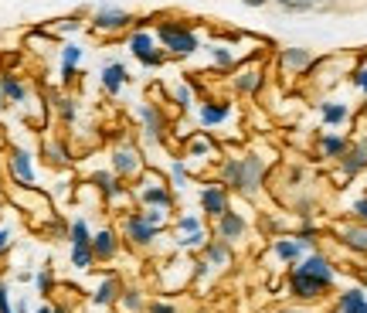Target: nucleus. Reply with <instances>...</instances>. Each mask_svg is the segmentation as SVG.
Here are the masks:
<instances>
[{
    "instance_id": "obj_1",
    "label": "nucleus",
    "mask_w": 367,
    "mask_h": 313,
    "mask_svg": "<svg viewBox=\"0 0 367 313\" xmlns=\"http://www.w3.org/2000/svg\"><path fill=\"white\" fill-rule=\"evenodd\" d=\"M262 177H266V164H262V156H232V160H225V167H221V180L238 191V195H255L259 188H262Z\"/></svg>"
},
{
    "instance_id": "obj_29",
    "label": "nucleus",
    "mask_w": 367,
    "mask_h": 313,
    "mask_svg": "<svg viewBox=\"0 0 367 313\" xmlns=\"http://www.w3.org/2000/svg\"><path fill=\"white\" fill-rule=\"evenodd\" d=\"M130 48H133V55L139 59L147 48H154V38H150V35H133V38H130Z\"/></svg>"
},
{
    "instance_id": "obj_18",
    "label": "nucleus",
    "mask_w": 367,
    "mask_h": 313,
    "mask_svg": "<svg viewBox=\"0 0 367 313\" xmlns=\"http://www.w3.org/2000/svg\"><path fill=\"white\" fill-rule=\"evenodd\" d=\"M344 242H347L350 249H357V252H367V228H357V225H347L344 228Z\"/></svg>"
},
{
    "instance_id": "obj_21",
    "label": "nucleus",
    "mask_w": 367,
    "mask_h": 313,
    "mask_svg": "<svg viewBox=\"0 0 367 313\" xmlns=\"http://www.w3.org/2000/svg\"><path fill=\"white\" fill-rule=\"evenodd\" d=\"M320 150H323V156H344V154H347V140L323 137V140H320Z\"/></svg>"
},
{
    "instance_id": "obj_25",
    "label": "nucleus",
    "mask_w": 367,
    "mask_h": 313,
    "mask_svg": "<svg viewBox=\"0 0 367 313\" xmlns=\"http://www.w3.org/2000/svg\"><path fill=\"white\" fill-rule=\"evenodd\" d=\"M143 119H147V133H150V137H160V133H163V119L156 116L150 106H143Z\"/></svg>"
},
{
    "instance_id": "obj_16",
    "label": "nucleus",
    "mask_w": 367,
    "mask_h": 313,
    "mask_svg": "<svg viewBox=\"0 0 367 313\" xmlns=\"http://www.w3.org/2000/svg\"><path fill=\"white\" fill-rule=\"evenodd\" d=\"M262 85V72L259 68H245V72H238V78H235V89L238 92H255Z\"/></svg>"
},
{
    "instance_id": "obj_6",
    "label": "nucleus",
    "mask_w": 367,
    "mask_h": 313,
    "mask_svg": "<svg viewBox=\"0 0 367 313\" xmlns=\"http://www.w3.org/2000/svg\"><path fill=\"white\" fill-rule=\"evenodd\" d=\"M123 232H126V242H133V245H147V242H154L156 228L143 215H130L126 218V225H123Z\"/></svg>"
},
{
    "instance_id": "obj_38",
    "label": "nucleus",
    "mask_w": 367,
    "mask_h": 313,
    "mask_svg": "<svg viewBox=\"0 0 367 313\" xmlns=\"http://www.w3.org/2000/svg\"><path fill=\"white\" fill-rule=\"evenodd\" d=\"M354 82H357L361 89H367V72H357V75H354Z\"/></svg>"
},
{
    "instance_id": "obj_41",
    "label": "nucleus",
    "mask_w": 367,
    "mask_h": 313,
    "mask_svg": "<svg viewBox=\"0 0 367 313\" xmlns=\"http://www.w3.org/2000/svg\"><path fill=\"white\" fill-rule=\"evenodd\" d=\"M4 245H7V235L0 232V252H4Z\"/></svg>"
},
{
    "instance_id": "obj_2",
    "label": "nucleus",
    "mask_w": 367,
    "mask_h": 313,
    "mask_svg": "<svg viewBox=\"0 0 367 313\" xmlns=\"http://www.w3.org/2000/svg\"><path fill=\"white\" fill-rule=\"evenodd\" d=\"M156 38H160V44H163L167 51H174V55H191L194 48H197V38H194L191 27L174 24V20L160 24V27H156Z\"/></svg>"
},
{
    "instance_id": "obj_9",
    "label": "nucleus",
    "mask_w": 367,
    "mask_h": 313,
    "mask_svg": "<svg viewBox=\"0 0 367 313\" xmlns=\"http://www.w3.org/2000/svg\"><path fill=\"white\" fill-rule=\"evenodd\" d=\"M344 160V171H347V177H354V174H361L367 167V140L364 143H357V147H347V154L340 156Z\"/></svg>"
},
{
    "instance_id": "obj_39",
    "label": "nucleus",
    "mask_w": 367,
    "mask_h": 313,
    "mask_svg": "<svg viewBox=\"0 0 367 313\" xmlns=\"http://www.w3.org/2000/svg\"><path fill=\"white\" fill-rule=\"evenodd\" d=\"M0 313H11V307H7V296H4V286H0Z\"/></svg>"
},
{
    "instance_id": "obj_19",
    "label": "nucleus",
    "mask_w": 367,
    "mask_h": 313,
    "mask_svg": "<svg viewBox=\"0 0 367 313\" xmlns=\"http://www.w3.org/2000/svg\"><path fill=\"white\" fill-rule=\"evenodd\" d=\"M72 262H75L78 269H92V262H96L92 242H89V245H72Z\"/></svg>"
},
{
    "instance_id": "obj_14",
    "label": "nucleus",
    "mask_w": 367,
    "mask_h": 313,
    "mask_svg": "<svg viewBox=\"0 0 367 313\" xmlns=\"http://www.w3.org/2000/svg\"><path fill=\"white\" fill-rule=\"evenodd\" d=\"M123 82H130V75H126V68H123V65H109V68L102 72V85H106V92H109V96H116L119 89H123Z\"/></svg>"
},
{
    "instance_id": "obj_23",
    "label": "nucleus",
    "mask_w": 367,
    "mask_h": 313,
    "mask_svg": "<svg viewBox=\"0 0 367 313\" xmlns=\"http://www.w3.org/2000/svg\"><path fill=\"white\" fill-rule=\"evenodd\" d=\"M275 7L290 11V14H303V11H313L316 0H275Z\"/></svg>"
},
{
    "instance_id": "obj_36",
    "label": "nucleus",
    "mask_w": 367,
    "mask_h": 313,
    "mask_svg": "<svg viewBox=\"0 0 367 313\" xmlns=\"http://www.w3.org/2000/svg\"><path fill=\"white\" fill-rule=\"evenodd\" d=\"M330 7H337V0H316L313 11H330Z\"/></svg>"
},
{
    "instance_id": "obj_22",
    "label": "nucleus",
    "mask_w": 367,
    "mask_h": 313,
    "mask_svg": "<svg viewBox=\"0 0 367 313\" xmlns=\"http://www.w3.org/2000/svg\"><path fill=\"white\" fill-rule=\"evenodd\" d=\"M14 177H18L20 184H31V180H35V174H31V160H27V154H14Z\"/></svg>"
},
{
    "instance_id": "obj_3",
    "label": "nucleus",
    "mask_w": 367,
    "mask_h": 313,
    "mask_svg": "<svg viewBox=\"0 0 367 313\" xmlns=\"http://www.w3.org/2000/svg\"><path fill=\"white\" fill-rule=\"evenodd\" d=\"M290 290H292V296H299V300H316V296H323L327 283H320L316 276L303 273V269L296 266V269H292V276H290Z\"/></svg>"
},
{
    "instance_id": "obj_37",
    "label": "nucleus",
    "mask_w": 367,
    "mask_h": 313,
    "mask_svg": "<svg viewBox=\"0 0 367 313\" xmlns=\"http://www.w3.org/2000/svg\"><path fill=\"white\" fill-rule=\"evenodd\" d=\"M38 286H41V290H48V286H51V276L41 273V276H38Z\"/></svg>"
},
{
    "instance_id": "obj_10",
    "label": "nucleus",
    "mask_w": 367,
    "mask_h": 313,
    "mask_svg": "<svg viewBox=\"0 0 367 313\" xmlns=\"http://www.w3.org/2000/svg\"><path fill=\"white\" fill-rule=\"evenodd\" d=\"M303 273H309V276H316L320 283H333V266H330L323 255H309V259H303V266H299Z\"/></svg>"
},
{
    "instance_id": "obj_33",
    "label": "nucleus",
    "mask_w": 367,
    "mask_h": 313,
    "mask_svg": "<svg viewBox=\"0 0 367 313\" xmlns=\"http://www.w3.org/2000/svg\"><path fill=\"white\" fill-rule=\"evenodd\" d=\"M150 313H177L170 303H150Z\"/></svg>"
},
{
    "instance_id": "obj_17",
    "label": "nucleus",
    "mask_w": 367,
    "mask_h": 313,
    "mask_svg": "<svg viewBox=\"0 0 367 313\" xmlns=\"http://www.w3.org/2000/svg\"><path fill=\"white\" fill-rule=\"evenodd\" d=\"M225 116H228V102H204L201 106V123H208V126L221 123Z\"/></svg>"
},
{
    "instance_id": "obj_5",
    "label": "nucleus",
    "mask_w": 367,
    "mask_h": 313,
    "mask_svg": "<svg viewBox=\"0 0 367 313\" xmlns=\"http://www.w3.org/2000/svg\"><path fill=\"white\" fill-rule=\"evenodd\" d=\"M130 14L126 11H116V7H102V11H96V31H102V35H109V31H126L130 27Z\"/></svg>"
},
{
    "instance_id": "obj_35",
    "label": "nucleus",
    "mask_w": 367,
    "mask_h": 313,
    "mask_svg": "<svg viewBox=\"0 0 367 313\" xmlns=\"http://www.w3.org/2000/svg\"><path fill=\"white\" fill-rule=\"evenodd\" d=\"M354 211H357V218H364L367 221V197H361V201L354 204Z\"/></svg>"
},
{
    "instance_id": "obj_30",
    "label": "nucleus",
    "mask_w": 367,
    "mask_h": 313,
    "mask_svg": "<svg viewBox=\"0 0 367 313\" xmlns=\"http://www.w3.org/2000/svg\"><path fill=\"white\" fill-rule=\"evenodd\" d=\"M119 307L130 310V313H139L143 310V300H139V293H123L119 296Z\"/></svg>"
},
{
    "instance_id": "obj_32",
    "label": "nucleus",
    "mask_w": 367,
    "mask_h": 313,
    "mask_svg": "<svg viewBox=\"0 0 367 313\" xmlns=\"http://www.w3.org/2000/svg\"><path fill=\"white\" fill-rule=\"evenodd\" d=\"M208 259H214V262H228V249H225L221 242H211V245H208Z\"/></svg>"
},
{
    "instance_id": "obj_13",
    "label": "nucleus",
    "mask_w": 367,
    "mask_h": 313,
    "mask_svg": "<svg viewBox=\"0 0 367 313\" xmlns=\"http://www.w3.org/2000/svg\"><path fill=\"white\" fill-rule=\"evenodd\" d=\"M282 65H286L290 72H306L309 65H313V55H309L306 48H286V51H282Z\"/></svg>"
},
{
    "instance_id": "obj_24",
    "label": "nucleus",
    "mask_w": 367,
    "mask_h": 313,
    "mask_svg": "<svg viewBox=\"0 0 367 313\" xmlns=\"http://www.w3.org/2000/svg\"><path fill=\"white\" fill-rule=\"evenodd\" d=\"M0 92H4V96H11V99H24V85H20L18 78L4 75V78H0Z\"/></svg>"
},
{
    "instance_id": "obj_8",
    "label": "nucleus",
    "mask_w": 367,
    "mask_h": 313,
    "mask_svg": "<svg viewBox=\"0 0 367 313\" xmlns=\"http://www.w3.org/2000/svg\"><path fill=\"white\" fill-rule=\"evenodd\" d=\"M201 208L211 218H221L228 211V191L225 188H204L201 191Z\"/></svg>"
},
{
    "instance_id": "obj_34",
    "label": "nucleus",
    "mask_w": 367,
    "mask_h": 313,
    "mask_svg": "<svg viewBox=\"0 0 367 313\" xmlns=\"http://www.w3.org/2000/svg\"><path fill=\"white\" fill-rule=\"evenodd\" d=\"M214 59L221 61V65H232V55H228L225 48H214Z\"/></svg>"
},
{
    "instance_id": "obj_27",
    "label": "nucleus",
    "mask_w": 367,
    "mask_h": 313,
    "mask_svg": "<svg viewBox=\"0 0 367 313\" xmlns=\"http://www.w3.org/2000/svg\"><path fill=\"white\" fill-rule=\"evenodd\" d=\"M323 119H327L330 126L344 123V119H347V106H323Z\"/></svg>"
},
{
    "instance_id": "obj_43",
    "label": "nucleus",
    "mask_w": 367,
    "mask_h": 313,
    "mask_svg": "<svg viewBox=\"0 0 367 313\" xmlns=\"http://www.w3.org/2000/svg\"><path fill=\"white\" fill-rule=\"evenodd\" d=\"M0 102H4V92H0Z\"/></svg>"
},
{
    "instance_id": "obj_40",
    "label": "nucleus",
    "mask_w": 367,
    "mask_h": 313,
    "mask_svg": "<svg viewBox=\"0 0 367 313\" xmlns=\"http://www.w3.org/2000/svg\"><path fill=\"white\" fill-rule=\"evenodd\" d=\"M245 7H266V0H242Z\"/></svg>"
},
{
    "instance_id": "obj_42",
    "label": "nucleus",
    "mask_w": 367,
    "mask_h": 313,
    "mask_svg": "<svg viewBox=\"0 0 367 313\" xmlns=\"http://www.w3.org/2000/svg\"><path fill=\"white\" fill-rule=\"evenodd\" d=\"M38 313H58V310H51V307H41V310Z\"/></svg>"
},
{
    "instance_id": "obj_7",
    "label": "nucleus",
    "mask_w": 367,
    "mask_h": 313,
    "mask_svg": "<svg viewBox=\"0 0 367 313\" xmlns=\"http://www.w3.org/2000/svg\"><path fill=\"white\" fill-rule=\"evenodd\" d=\"M242 235H245V218L228 208L225 215L218 218V238H221V242H238Z\"/></svg>"
},
{
    "instance_id": "obj_12",
    "label": "nucleus",
    "mask_w": 367,
    "mask_h": 313,
    "mask_svg": "<svg viewBox=\"0 0 367 313\" xmlns=\"http://www.w3.org/2000/svg\"><path fill=\"white\" fill-rule=\"evenodd\" d=\"M139 197L150 204V208H170V191H167V184L163 180H156V184H147Z\"/></svg>"
},
{
    "instance_id": "obj_44",
    "label": "nucleus",
    "mask_w": 367,
    "mask_h": 313,
    "mask_svg": "<svg viewBox=\"0 0 367 313\" xmlns=\"http://www.w3.org/2000/svg\"><path fill=\"white\" fill-rule=\"evenodd\" d=\"M282 313H292V310H282Z\"/></svg>"
},
{
    "instance_id": "obj_28",
    "label": "nucleus",
    "mask_w": 367,
    "mask_h": 313,
    "mask_svg": "<svg viewBox=\"0 0 367 313\" xmlns=\"http://www.w3.org/2000/svg\"><path fill=\"white\" fill-rule=\"evenodd\" d=\"M89 242H92V235L85 228V221H75L72 225V245H89Z\"/></svg>"
},
{
    "instance_id": "obj_15",
    "label": "nucleus",
    "mask_w": 367,
    "mask_h": 313,
    "mask_svg": "<svg viewBox=\"0 0 367 313\" xmlns=\"http://www.w3.org/2000/svg\"><path fill=\"white\" fill-rule=\"evenodd\" d=\"M340 313H367V300L361 290H347L340 296Z\"/></svg>"
},
{
    "instance_id": "obj_31",
    "label": "nucleus",
    "mask_w": 367,
    "mask_h": 313,
    "mask_svg": "<svg viewBox=\"0 0 367 313\" xmlns=\"http://www.w3.org/2000/svg\"><path fill=\"white\" fill-rule=\"evenodd\" d=\"M139 61H143V65H147V68H156V65H163V51H160V48H147V51H143V55H139Z\"/></svg>"
},
{
    "instance_id": "obj_11",
    "label": "nucleus",
    "mask_w": 367,
    "mask_h": 313,
    "mask_svg": "<svg viewBox=\"0 0 367 313\" xmlns=\"http://www.w3.org/2000/svg\"><path fill=\"white\" fill-rule=\"evenodd\" d=\"M119 249L116 242V232H109V228H102L99 235H92V252H96V259H113Z\"/></svg>"
},
{
    "instance_id": "obj_26",
    "label": "nucleus",
    "mask_w": 367,
    "mask_h": 313,
    "mask_svg": "<svg viewBox=\"0 0 367 313\" xmlns=\"http://www.w3.org/2000/svg\"><path fill=\"white\" fill-rule=\"evenodd\" d=\"M116 300V283L113 279H106L102 286H99V293H96V303H102V307H109Z\"/></svg>"
},
{
    "instance_id": "obj_20",
    "label": "nucleus",
    "mask_w": 367,
    "mask_h": 313,
    "mask_svg": "<svg viewBox=\"0 0 367 313\" xmlns=\"http://www.w3.org/2000/svg\"><path fill=\"white\" fill-rule=\"evenodd\" d=\"M303 252V245L299 242H290V238H282V242H275V255L282 259V262H296Z\"/></svg>"
},
{
    "instance_id": "obj_4",
    "label": "nucleus",
    "mask_w": 367,
    "mask_h": 313,
    "mask_svg": "<svg viewBox=\"0 0 367 313\" xmlns=\"http://www.w3.org/2000/svg\"><path fill=\"white\" fill-rule=\"evenodd\" d=\"M113 171L123 180H133V177L143 174V160H139V154H136L133 147H119L116 154H113Z\"/></svg>"
}]
</instances>
